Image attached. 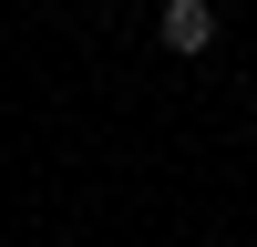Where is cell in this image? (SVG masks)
<instances>
[{
	"label": "cell",
	"instance_id": "cell-1",
	"mask_svg": "<svg viewBox=\"0 0 257 247\" xmlns=\"http://www.w3.org/2000/svg\"><path fill=\"white\" fill-rule=\"evenodd\" d=\"M155 41L175 62H196L206 41H216V0H165V11H155Z\"/></svg>",
	"mask_w": 257,
	"mask_h": 247
}]
</instances>
